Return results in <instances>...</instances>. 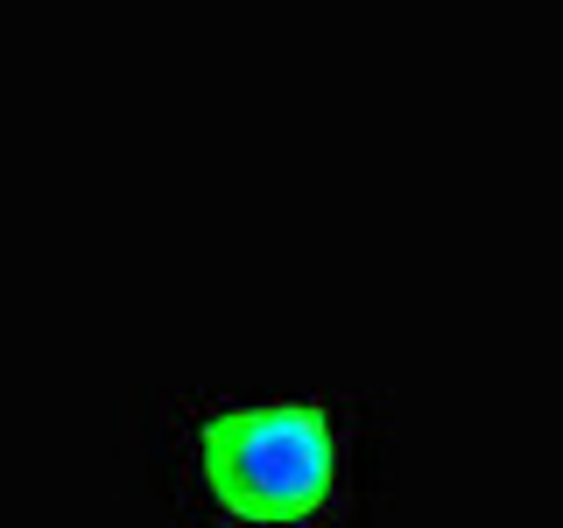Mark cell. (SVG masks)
I'll use <instances>...</instances> for the list:
<instances>
[{"instance_id": "6da1fadb", "label": "cell", "mask_w": 563, "mask_h": 528, "mask_svg": "<svg viewBox=\"0 0 563 528\" xmlns=\"http://www.w3.org/2000/svg\"><path fill=\"white\" fill-rule=\"evenodd\" d=\"M163 472L176 501L233 528H310L339 521L374 480V422L339 395H240L184 402L163 430Z\"/></svg>"}]
</instances>
